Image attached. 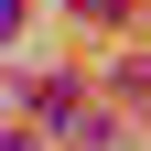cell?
I'll return each instance as SVG.
<instances>
[{"label":"cell","mask_w":151,"mask_h":151,"mask_svg":"<svg viewBox=\"0 0 151 151\" xmlns=\"http://www.w3.org/2000/svg\"><path fill=\"white\" fill-rule=\"evenodd\" d=\"M65 11H86V22H119V0H65Z\"/></svg>","instance_id":"7a4b0ae2"},{"label":"cell","mask_w":151,"mask_h":151,"mask_svg":"<svg viewBox=\"0 0 151 151\" xmlns=\"http://www.w3.org/2000/svg\"><path fill=\"white\" fill-rule=\"evenodd\" d=\"M119 97H129V108H151V65H119Z\"/></svg>","instance_id":"6da1fadb"},{"label":"cell","mask_w":151,"mask_h":151,"mask_svg":"<svg viewBox=\"0 0 151 151\" xmlns=\"http://www.w3.org/2000/svg\"><path fill=\"white\" fill-rule=\"evenodd\" d=\"M11 32H22V0H0V43H11Z\"/></svg>","instance_id":"3957f363"}]
</instances>
